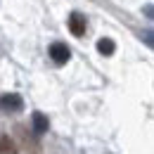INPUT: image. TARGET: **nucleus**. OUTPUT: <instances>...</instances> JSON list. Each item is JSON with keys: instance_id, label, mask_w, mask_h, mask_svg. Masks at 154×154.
I'll return each instance as SVG.
<instances>
[{"instance_id": "1", "label": "nucleus", "mask_w": 154, "mask_h": 154, "mask_svg": "<svg viewBox=\"0 0 154 154\" xmlns=\"http://www.w3.org/2000/svg\"><path fill=\"white\" fill-rule=\"evenodd\" d=\"M21 109H24L21 95H17V93H2V95H0V112H5V114H17Z\"/></svg>"}, {"instance_id": "2", "label": "nucleus", "mask_w": 154, "mask_h": 154, "mask_svg": "<svg viewBox=\"0 0 154 154\" xmlns=\"http://www.w3.org/2000/svg\"><path fill=\"white\" fill-rule=\"evenodd\" d=\"M69 31H71L76 38L85 36V31H88V19H85V14L71 12V14H69Z\"/></svg>"}, {"instance_id": "3", "label": "nucleus", "mask_w": 154, "mask_h": 154, "mask_svg": "<svg viewBox=\"0 0 154 154\" xmlns=\"http://www.w3.org/2000/svg\"><path fill=\"white\" fill-rule=\"evenodd\" d=\"M48 52H50V59H52L55 64H66V62L71 59V50H69L64 43H52Z\"/></svg>"}, {"instance_id": "4", "label": "nucleus", "mask_w": 154, "mask_h": 154, "mask_svg": "<svg viewBox=\"0 0 154 154\" xmlns=\"http://www.w3.org/2000/svg\"><path fill=\"white\" fill-rule=\"evenodd\" d=\"M31 123H33V131L38 135L48 133V126H50V121H48V116L43 114V112H33L31 114Z\"/></svg>"}, {"instance_id": "5", "label": "nucleus", "mask_w": 154, "mask_h": 154, "mask_svg": "<svg viewBox=\"0 0 154 154\" xmlns=\"http://www.w3.org/2000/svg\"><path fill=\"white\" fill-rule=\"evenodd\" d=\"M114 40L112 38H100L97 40V50H100V55H104V57H109V55H114Z\"/></svg>"}, {"instance_id": "6", "label": "nucleus", "mask_w": 154, "mask_h": 154, "mask_svg": "<svg viewBox=\"0 0 154 154\" xmlns=\"http://www.w3.org/2000/svg\"><path fill=\"white\" fill-rule=\"evenodd\" d=\"M0 154H19L17 145L10 140V135H0Z\"/></svg>"}]
</instances>
